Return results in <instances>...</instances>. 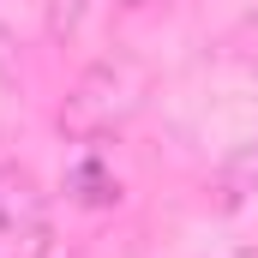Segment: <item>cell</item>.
Segmentation results:
<instances>
[{"instance_id":"cell-1","label":"cell","mask_w":258,"mask_h":258,"mask_svg":"<svg viewBox=\"0 0 258 258\" xmlns=\"http://www.w3.org/2000/svg\"><path fill=\"white\" fill-rule=\"evenodd\" d=\"M150 102V66L138 54H102L78 72V84L60 102V132L66 138H108L120 132Z\"/></svg>"},{"instance_id":"cell-2","label":"cell","mask_w":258,"mask_h":258,"mask_svg":"<svg viewBox=\"0 0 258 258\" xmlns=\"http://www.w3.org/2000/svg\"><path fill=\"white\" fill-rule=\"evenodd\" d=\"M42 186L18 162H0V234H42Z\"/></svg>"},{"instance_id":"cell-3","label":"cell","mask_w":258,"mask_h":258,"mask_svg":"<svg viewBox=\"0 0 258 258\" xmlns=\"http://www.w3.org/2000/svg\"><path fill=\"white\" fill-rule=\"evenodd\" d=\"M210 192H216L222 210H234V204H246V198L258 192V138H246V144L216 168V186H210Z\"/></svg>"},{"instance_id":"cell-4","label":"cell","mask_w":258,"mask_h":258,"mask_svg":"<svg viewBox=\"0 0 258 258\" xmlns=\"http://www.w3.org/2000/svg\"><path fill=\"white\" fill-rule=\"evenodd\" d=\"M66 192L78 198V204H90V210H102V204H120V180H114L96 156H84V162L66 174Z\"/></svg>"},{"instance_id":"cell-5","label":"cell","mask_w":258,"mask_h":258,"mask_svg":"<svg viewBox=\"0 0 258 258\" xmlns=\"http://www.w3.org/2000/svg\"><path fill=\"white\" fill-rule=\"evenodd\" d=\"M84 6H90V0H48V30H54V36H72L78 18H84Z\"/></svg>"},{"instance_id":"cell-6","label":"cell","mask_w":258,"mask_h":258,"mask_svg":"<svg viewBox=\"0 0 258 258\" xmlns=\"http://www.w3.org/2000/svg\"><path fill=\"white\" fill-rule=\"evenodd\" d=\"M126 6H150V0H126Z\"/></svg>"}]
</instances>
